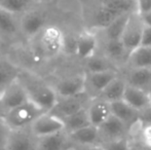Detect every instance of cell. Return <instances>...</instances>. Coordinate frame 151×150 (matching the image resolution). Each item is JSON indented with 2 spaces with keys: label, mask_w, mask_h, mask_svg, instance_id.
Returning a JSON list of instances; mask_svg holds the SVG:
<instances>
[{
  "label": "cell",
  "mask_w": 151,
  "mask_h": 150,
  "mask_svg": "<svg viewBox=\"0 0 151 150\" xmlns=\"http://www.w3.org/2000/svg\"><path fill=\"white\" fill-rule=\"evenodd\" d=\"M21 34L20 17L0 7V37L12 38Z\"/></svg>",
  "instance_id": "obj_17"
},
{
  "label": "cell",
  "mask_w": 151,
  "mask_h": 150,
  "mask_svg": "<svg viewBox=\"0 0 151 150\" xmlns=\"http://www.w3.org/2000/svg\"><path fill=\"white\" fill-rule=\"evenodd\" d=\"M136 7L137 11L140 14H145L151 10V0H136Z\"/></svg>",
  "instance_id": "obj_33"
},
{
  "label": "cell",
  "mask_w": 151,
  "mask_h": 150,
  "mask_svg": "<svg viewBox=\"0 0 151 150\" xmlns=\"http://www.w3.org/2000/svg\"><path fill=\"white\" fill-rule=\"evenodd\" d=\"M105 52L107 56L113 60H120L122 58L127 59V56H129V52L121 39L106 40Z\"/></svg>",
  "instance_id": "obj_27"
},
{
  "label": "cell",
  "mask_w": 151,
  "mask_h": 150,
  "mask_svg": "<svg viewBox=\"0 0 151 150\" xmlns=\"http://www.w3.org/2000/svg\"><path fill=\"white\" fill-rule=\"evenodd\" d=\"M30 130L38 138H42L65 131V124L60 117L50 112H45L31 124Z\"/></svg>",
  "instance_id": "obj_8"
},
{
  "label": "cell",
  "mask_w": 151,
  "mask_h": 150,
  "mask_svg": "<svg viewBox=\"0 0 151 150\" xmlns=\"http://www.w3.org/2000/svg\"><path fill=\"white\" fill-rule=\"evenodd\" d=\"M86 93L73 97H59L58 102L50 113L55 114L61 119L71 115V114L86 108Z\"/></svg>",
  "instance_id": "obj_10"
},
{
  "label": "cell",
  "mask_w": 151,
  "mask_h": 150,
  "mask_svg": "<svg viewBox=\"0 0 151 150\" xmlns=\"http://www.w3.org/2000/svg\"><path fill=\"white\" fill-rule=\"evenodd\" d=\"M127 61L132 69H151V47L138 46L129 52Z\"/></svg>",
  "instance_id": "obj_19"
},
{
  "label": "cell",
  "mask_w": 151,
  "mask_h": 150,
  "mask_svg": "<svg viewBox=\"0 0 151 150\" xmlns=\"http://www.w3.org/2000/svg\"><path fill=\"white\" fill-rule=\"evenodd\" d=\"M19 80L26 88L29 99L41 107L46 112H50L58 102L59 95L55 86L50 85L40 76L28 70H21Z\"/></svg>",
  "instance_id": "obj_1"
},
{
  "label": "cell",
  "mask_w": 151,
  "mask_h": 150,
  "mask_svg": "<svg viewBox=\"0 0 151 150\" xmlns=\"http://www.w3.org/2000/svg\"><path fill=\"white\" fill-rule=\"evenodd\" d=\"M97 46L98 40L96 35L91 31H82L74 41V52L79 58L88 60L95 56Z\"/></svg>",
  "instance_id": "obj_12"
},
{
  "label": "cell",
  "mask_w": 151,
  "mask_h": 150,
  "mask_svg": "<svg viewBox=\"0 0 151 150\" xmlns=\"http://www.w3.org/2000/svg\"><path fill=\"white\" fill-rule=\"evenodd\" d=\"M75 150H106L103 145H90V146H77Z\"/></svg>",
  "instance_id": "obj_35"
},
{
  "label": "cell",
  "mask_w": 151,
  "mask_h": 150,
  "mask_svg": "<svg viewBox=\"0 0 151 150\" xmlns=\"http://www.w3.org/2000/svg\"><path fill=\"white\" fill-rule=\"evenodd\" d=\"M63 121L64 124H65V131L68 134L91 124L86 107L82 108L81 110L77 111V112L71 114V115L67 116V117L63 118Z\"/></svg>",
  "instance_id": "obj_24"
},
{
  "label": "cell",
  "mask_w": 151,
  "mask_h": 150,
  "mask_svg": "<svg viewBox=\"0 0 151 150\" xmlns=\"http://www.w3.org/2000/svg\"><path fill=\"white\" fill-rule=\"evenodd\" d=\"M103 146L106 150H129V142L124 137L115 140L106 141Z\"/></svg>",
  "instance_id": "obj_31"
},
{
  "label": "cell",
  "mask_w": 151,
  "mask_h": 150,
  "mask_svg": "<svg viewBox=\"0 0 151 150\" xmlns=\"http://www.w3.org/2000/svg\"><path fill=\"white\" fill-rule=\"evenodd\" d=\"M0 150H4V149H1V148H0Z\"/></svg>",
  "instance_id": "obj_41"
},
{
  "label": "cell",
  "mask_w": 151,
  "mask_h": 150,
  "mask_svg": "<svg viewBox=\"0 0 151 150\" xmlns=\"http://www.w3.org/2000/svg\"><path fill=\"white\" fill-rule=\"evenodd\" d=\"M37 3H47V2H50L52 0H35Z\"/></svg>",
  "instance_id": "obj_37"
},
{
  "label": "cell",
  "mask_w": 151,
  "mask_h": 150,
  "mask_svg": "<svg viewBox=\"0 0 151 150\" xmlns=\"http://www.w3.org/2000/svg\"><path fill=\"white\" fill-rule=\"evenodd\" d=\"M59 97H73L86 93V75L76 74L63 78L55 86Z\"/></svg>",
  "instance_id": "obj_11"
},
{
  "label": "cell",
  "mask_w": 151,
  "mask_h": 150,
  "mask_svg": "<svg viewBox=\"0 0 151 150\" xmlns=\"http://www.w3.org/2000/svg\"><path fill=\"white\" fill-rule=\"evenodd\" d=\"M140 45L151 47V28L150 27H147V26L144 27Z\"/></svg>",
  "instance_id": "obj_34"
},
{
  "label": "cell",
  "mask_w": 151,
  "mask_h": 150,
  "mask_svg": "<svg viewBox=\"0 0 151 150\" xmlns=\"http://www.w3.org/2000/svg\"><path fill=\"white\" fill-rule=\"evenodd\" d=\"M122 100L125 101L127 104L134 107L139 112L151 107L149 94L147 90H144L137 86L129 85V84H127Z\"/></svg>",
  "instance_id": "obj_13"
},
{
  "label": "cell",
  "mask_w": 151,
  "mask_h": 150,
  "mask_svg": "<svg viewBox=\"0 0 151 150\" xmlns=\"http://www.w3.org/2000/svg\"><path fill=\"white\" fill-rule=\"evenodd\" d=\"M142 18V21H143L144 25L147 27H150L151 28V10L148 12H145V14H140Z\"/></svg>",
  "instance_id": "obj_36"
},
{
  "label": "cell",
  "mask_w": 151,
  "mask_h": 150,
  "mask_svg": "<svg viewBox=\"0 0 151 150\" xmlns=\"http://www.w3.org/2000/svg\"><path fill=\"white\" fill-rule=\"evenodd\" d=\"M12 128L6 122L3 114H0V148L4 149L6 146L9 136L12 134Z\"/></svg>",
  "instance_id": "obj_30"
},
{
  "label": "cell",
  "mask_w": 151,
  "mask_h": 150,
  "mask_svg": "<svg viewBox=\"0 0 151 150\" xmlns=\"http://www.w3.org/2000/svg\"><path fill=\"white\" fill-rule=\"evenodd\" d=\"M86 68L88 73L102 72V71L112 70L110 68V64L107 60L98 56H93L86 60Z\"/></svg>",
  "instance_id": "obj_29"
},
{
  "label": "cell",
  "mask_w": 151,
  "mask_h": 150,
  "mask_svg": "<svg viewBox=\"0 0 151 150\" xmlns=\"http://www.w3.org/2000/svg\"><path fill=\"white\" fill-rule=\"evenodd\" d=\"M116 77L117 75L113 70L88 73L86 74V90H88V86H90L93 92L100 95L104 88Z\"/></svg>",
  "instance_id": "obj_21"
},
{
  "label": "cell",
  "mask_w": 151,
  "mask_h": 150,
  "mask_svg": "<svg viewBox=\"0 0 151 150\" xmlns=\"http://www.w3.org/2000/svg\"><path fill=\"white\" fill-rule=\"evenodd\" d=\"M148 94H149V99H150V105H151V88L148 90Z\"/></svg>",
  "instance_id": "obj_38"
},
{
  "label": "cell",
  "mask_w": 151,
  "mask_h": 150,
  "mask_svg": "<svg viewBox=\"0 0 151 150\" xmlns=\"http://www.w3.org/2000/svg\"><path fill=\"white\" fill-rule=\"evenodd\" d=\"M127 81H124L121 78L116 77L113 79L105 88L103 92L99 95L100 98L104 99L107 102L112 103L115 101H119L123 99V95H124V90L127 88Z\"/></svg>",
  "instance_id": "obj_23"
},
{
  "label": "cell",
  "mask_w": 151,
  "mask_h": 150,
  "mask_svg": "<svg viewBox=\"0 0 151 150\" xmlns=\"http://www.w3.org/2000/svg\"><path fill=\"white\" fill-rule=\"evenodd\" d=\"M127 124L121 121L119 118L114 116L113 114L109 116L101 126H99L101 139H105L106 141L115 140L122 138L125 132Z\"/></svg>",
  "instance_id": "obj_16"
},
{
  "label": "cell",
  "mask_w": 151,
  "mask_h": 150,
  "mask_svg": "<svg viewBox=\"0 0 151 150\" xmlns=\"http://www.w3.org/2000/svg\"><path fill=\"white\" fill-rule=\"evenodd\" d=\"M35 41V55L39 59H52L59 56L66 46L63 31L54 25H47L32 39Z\"/></svg>",
  "instance_id": "obj_2"
},
{
  "label": "cell",
  "mask_w": 151,
  "mask_h": 150,
  "mask_svg": "<svg viewBox=\"0 0 151 150\" xmlns=\"http://www.w3.org/2000/svg\"><path fill=\"white\" fill-rule=\"evenodd\" d=\"M0 50H1V42H0Z\"/></svg>",
  "instance_id": "obj_40"
},
{
  "label": "cell",
  "mask_w": 151,
  "mask_h": 150,
  "mask_svg": "<svg viewBox=\"0 0 151 150\" xmlns=\"http://www.w3.org/2000/svg\"><path fill=\"white\" fill-rule=\"evenodd\" d=\"M36 3L35 0H0V7L20 17L33 9Z\"/></svg>",
  "instance_id": "obj_26"
},
{
  "label": "cell",
  "mask_w": 151,
  "mask_h": 150,
  "mask_svg": "<svg viewBox=\"0 0 151 150\" xmlns=\"http://www.w3.org/2000/svg\"><path fill=\"white\" fill-rule=\"evenodd\" d=\"M0 114H3V113H2V111H1V107H0Z\"/></svg>",
  "instance_id": "obj_39"
},
{
  "label": "cell",
  "mask_w": 151,
  "mask_h": 150,
  "mask_svg": "<svg viewBox=\"0 0 151 150\" xmlns=\"http://www.w3.org/2000/svg\"><path fill=\"white\" fill-rule=\"evenodd\" d=\"M69 139L72 144L76 146H90V145H97L99 140L101 139V134L98 126L93 124L88 126L86 128H79L68 134Z\"/></svg>",
  "instance_id": "obj_14"
},
{
  "label": "cell",
  "mask_w": 151,
  "mask_h": 150,
  "mask_svg": "<svg viewBox=\"0 0 151 150\" xmlns=\"http://www.w3.org/2000/svg\"><path fill=\"white\" fill-rule=\"evenodd\" d=\"M46 26L45 14L35 8L20 16L21 34L30 40L37 36Z\"/></svg>",
  "instance_id": "obj_7"
},
{
  "label": "cell",
  "mask_w": 151,
  "mask_h": 150,
  "mask_svg": "<svg viewBox=\"0 0 151 150\" xmlns=\"http://www.w3.org/2000/svg\"><path fill=\"white\" fill-rule=\"evenodd\" d=\"M133 0H103L93 14L96 28L105 29L118 18L132 12Z\"/></svg>",
  "instance_id": "obj_3"
},
{
  "label": "cell",
  "mask_w": 151,
  "mask_h": 150,
  "mask_svg": "<svg viewBox=\"0 0 151 150\" xmlns=\"http://www.w3.org/2000/svg\"><path fill=\"white\" fill-rule=\"evenodd\" d=\"M144 27L145 25H144L139 12L137 10L132 11L129 14L122 36H121V40H122L129 54L132 50L137 48L138 46H140Z\"/></svg>",
  "instance_id": "obj_5"
},
{
  "label": "cell",
  "mask_w": 151,
  "mask_h": 150,
  "mask_svg": "<svg viewBox=\"0 0 151 150\" xmlns=\"http://www.w3.org/2000/svg\"><path fill=\"white\" fill-rule=\"evenodd\" d=\"M110 107H111L112 114L117 118H119L127 126L129 123H133V122L135 123L139 119L140 112L136 110L134 107H132L129 104H127L125 101L119 100L112 102L110 103Z\"/></svg>",
  "instance_id": "obj_20"
},
{
  "label": "cell",
  "mask_w": 151,
  "mask_h": 150,
  "mask_svg": "<svg viewBox=\"0 0 151 150\" xmlns=\"http://www.w3.org/2000/svg\"><path fill=\"white\" fill-rule=\"evenodd\" d=\"M30 100L26 88L19 80H14L0 94V107L2 113H5Z\"/></svg>",
  "instance_id": "obj_6"
},
{
  "label": "cell",
  "mask_w": 151,
  "mask_h": 150,
  "mask_svg": "<svg viewBox=\"0 0 151 150\" xmlns=\"http://www.w3.org/2000/svg\"><path fill=\"white\" fill-rule=\"evenodd\" d=\"M72 144L66 131L39 138V150H69Z\"/></svg>",
  "instance_id": "obj_18"
},
{
  "label": "cell",
  "mask_w": 151,
  "mask_h": 150,
  "mask_svg": "<svg viewBox=\"0 0 151 150\" xmlns=\"http://www.w3.org/2000/svg\"><path fill=\"white\" fill-rule=\"evenodd\" d=\"M129 14H131V12H129ZM129 14H125V16H122V17H120V18H118L117 20H115L113 23H111L109 26L106 27V28L104 29L105 35H106V39L107 40L121 39L125 24H127V18H129Z\"/></svg>",
  "instance_id": "obj_28"
},
{
  "label": "cell",
  "mask_w": 151,
  "mask_h": 150,
  "mask_svg": "<svg viewBox=\"0 0 151 150\" xmlns=\"http://www.w3.org/2000/svg\"><path fill=\"white\" fill-rule=\"evenodd\" d=\"M22 69L6 59L0 58V94L19 78Z\"/></svg>",
  "instance_id": "obj_22"
},
{
  "label": "cell",
  "mask_w": 151,
  "mask_h": 150,
  "mask_svg": "<svg viewBox=\"0 0 151 150\" xmlns=\"http://www.w3.org/2000/svg\"><path fill=\"white\" fill-rule=\"evenodd\" d=\"M45 112L46 111L41 107L29 100L28 102L5 112L3 115L12 130H21L30 128L31 124Z\"/></svg>",
  "instance_id": "obj_4"
},
{
  "label": "cell",
  "mask_w": 151,
  "mask_h": 150,
  "mask_svg": "<svg viewBox=\"0 0 151 150\" xmlns=\"http://www.w3.org/2000/svg\"><path fill=\"white\" fill-rule=\"evenodd\" d=\"M4 150H39V138L30 128L12 130Z\"/></svg>",
  "instance_id": "obj_9"
},
{
  "label": "cell",
  "mask_w": 151,
  "mask_h": 150,
  "mask_svg": "<svg viewBox=\"0 0 151 150\" xmlns=\"http://www.w3.org/2000/svg\"><path fill=\"white\" fill-rule=\"evenodd\" d=\"M86 109H88L91 123L98 128L112 114L110 103L100 97L93 99L90 105L86 107Z\"/></svg>",
  "instance_id": "obj_15"
},
{
  "label": "cell",
  "mask_w": 151,
  "mask_h": 150,
  "mask_svg": "<svg viewBox=\"0 0 151 150\" xmlns=\"http://www.w3.org/2000/svg\"><path fill=\"white\" fill-rule=\"evenodd\" d=\"M142 142L147 148L151 149V121L146 123L141 130Z\"/></svg>",
  "instance_id": "obj_32"
},
{
  "label": "cell",
  "mask_w": 151,
  "mask_h": 150,
  "mask_svg": "<svg viewBox=\"0 0 151 150\" xmlns=\"http://www.w3.org/2000/svg\"><path fill=\"white\" fill-rule=\"evenodd\" d=\"M127 83L148 92L151 88V69H132Z\"/></svg>",
  "instance_id": "obj_25"
}]
</instances>
